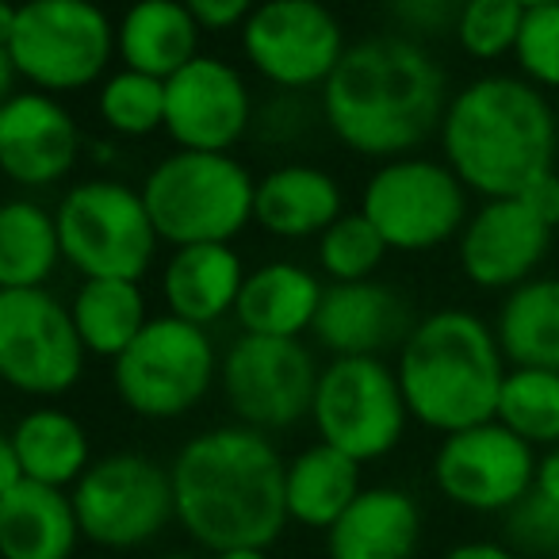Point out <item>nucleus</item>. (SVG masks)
Wrapping results in <instances>:
<instances>
[{
    "label": "nucleus",
    "instance_id": "nucleus-16",
    "mask_svg": "<svg viewBox=\"0 0 559 559\" xmlns=\"http://www.w3.org/2000/svg\"><path fill=\"white\" fill-rule=\"evenodd\" d=\"M249 116L246 78L218 58L200 55L165 81V131L180 150L230 154L234 142L246 139Z\"/></svg>",
    "mask_w": 559,
    "mask_h": 559
},
{
    "label": "nucleus",
    "instance_id": "nucleus-18",
    "mask_svg": "<svg viewBox=\"0 0 559 559\" xmlns=\"http://www.w3.org/2000/svg\"><path fill=\"white\" fill-rule=\"evenodd\" d=\"M81 134L50 93L27 88L0 104V169L24 188H50L78 165Z\"/></svg>",
    "mask_w": 559,
    "mask_h": 559
},
{
    "label": "nucleus",
    "instance_id": "nucleus-15",
    "mask_svg": "<svg viewBox=\"0 0 559 559\" xmlns=\"http://www.w3.org/2000/svg\"><path fill=\"white\" fill-rule=\"evenodd\" d=\"M433 479L449 502L475 513L513 510L533 490V444L506 429L498 418L449 433L437 449Z\"/></svg>",
    "mask_w": 559,
    "mask_h": 559
},
{
    "label": "nucleus",
    "instance_id": "nucleus-25",
    "mask_svg": "<svg viewBox=\"0 0 559 559\" xmlns=\"http://www.w3.org/2000/svg\"><path fill=\"white\" fill-rule=\"evenodd\" d=\"M200 20L185 0H139L131 4L116 32V47L127 70L169 81L200 58Z\"/></svg>",
    "mask_w": 559,
    "mask_h": 559
},
{
    "label": "nucleus",
    "instance_id": "nucleus-26",
    "mask_svg": "<svg viewBox=\"0 0 559 559\" xmlns=\"http://www.w3.org/2000/svg\"><path fill=\"white\" fill-rule=\"evenodd\" d=\"M360 460L334 444L319 441L288 460L284 495H288V518L307 528H330L360 495Z\"/></svg>",
    "mask_w": 559,
    "mask_h": 559
},
{
    "label": "nucleus",
    "instance_id": "nucleus-22",
    "mask_svg": "<svg viewBox=\"0 0 559 559\" xmlns=\"http://www.w3.org/2000/svg\"><path fill=\"white\" fill-rule=\"evenodd\" d=\"M249 272L230 241H203V246H180L169 257L162 276V296L169 314L195 326H211L226 311L238 307L241 284Z\"/></svg>",
    "mask_w": 559,
    "mask_h": 559
},
{
    "label": "nucleus",
    "instance_id": "nucleus-5",
    "mask_svg": "<svg viewBox=\"0 0 559 559\" xmlns=\"http://www.w3.org/2000/svg\"><path fill=\"white\" fill-rule=\"evenodd\" d=\"M0 50L39 93H78L104 78L116 32L93 0H24L0 4Z\"/></svg>",
    "mask_w": 559,
    "mask_h": 559
},
{
    "label": "nucleus",
    "instance_id": "nucleus-34",
    "mask_svg": "<svg viewBox=\"0 0 559 559\" xmlns=\"http://www.w3.org/2000/svg\"><path fill=\"white\" fill-rule=\"evenodd\" d=\"M521 24H525L521 0H467L456 24V39L472 58L495 62L518 47Z\"/></svg>",
    "mask_w": 559,
    "mask_h": 559
},
{
    "label": "nucleus",
    "instance_id": "nucleus-12",
    "mask_svg": "<svg viewBox=\"0 0 559 559\" xmlns=\"http://www.w3.org/2000/svg\"><path fill=\"white\" fill-rule=\"evenodd\" d=\"M322 368L299 337L241 334L218 368V383L241 426L276 433L292 429L314 411Z\"/></svg>",
    "mask_w": 559,
    "mask_h": 559
},
{
    "label": "nucleus",
    "instance_id": "nucleus-20",
    "mask_svg": "<svg viewBox=\"0 0 559 559\" xmlns=\"http://www.w3.org/2000/svg\"><path fill=\"white\" fill-rule=\"evenodd\" d=\"M418 544L421 510L399 487H365L326 528L330 559H414Z\"/></svg>",
    "mask_w": 559,
    "mask_h": 559
},
{
    "label": "nucleus",
    "instance_id": "nucleus-41",
    "mask_svg": "<svg viewBox=\"0 0 559 559\" xmlns=\"http://www.w3.org/2000/svg\"><path fill=\"white\" fill-rule=\"evenodd\" d=\"M27 479V472H24V464H20V456H16V449L9 444V437L0 441V490H12V487H20V483Z\"/></svg>",
    "mask_w": 559,
    "mask_h": 559
},
{
    "label": "nucleus",
    "instance_id": "nucleus-29",
    "mask_svg": "<svg viewBox=\"0 0 559 559\" xmlns=\"http://www.w3.org/2000/svg\"><path fill=\"white\" fill-rule=\"evenodd\" d=\"M78 334L93 357H123L131 342L150 326L146 296L139 280H85L70 304Z\"/></svg>",
    "mask_w": 559,
    "mask_h": 559
},
{
    "label": "nucleus",
    "instance_id": "nucleus-11",
    "mask_svg": "<svg viewBox=\"0 0 559 559\" xmlns=\"http://www.w3.org/2000/svg\"><path fill=\"white\" fill-rule=\"evenodd\" d=\"M73 311L47 288H0V376L24 395H66L85 372Z\"/></svg>",
    "mask_w": 559,
    "mask_h": 559
},
{
    "label": "nucleus",
    "instance_id": "nucleus-40",
    "mask_svg": "<svg viewBox=\"0 0 559 559\" xmlns=\"http://www.w3.org/2000/svg\"><path fill=\"white\" fill-rule=\"evenodd\" d=\"M441 559H518L510 548L502 544H490V540H472V544H456L452 551H444Z\"/></svg>",
    "mask_w": 559,
    "mask_h": 559
},
{
    "label": "nucleus",
    "instance_id": "nucleus-42",
    "mask_svg": "<svg viewBox=\"0 0 559 559\" xmlns=\"http://www.w3.org/2000/svg\"><path fill=\"white\" fill-rule=\"evenodd\" d=\"M215 559H272L269 548H234V551H218Z\"/></svg>",
    "mask_w": 559,
    "mask_h": 559
},
{
    "label": "nucleus",
    "instance_id": "nucleus-7",
    "mask_svg": "<svg viewBox=\"0 0 559 559\" xmlns=\"http://www.w3.org/2000/svg\"><path fill=\"white\" fill-rule=\"evenodd\" d=\"M62 253L85 280H142L157 253V226L142 192L119 180H85L58 207Z\"/></svg>",
    "mask_w": 559,
    "mask_h": 559
},
{
    "label": "nucleus",
    "instance_id": "nucleus-37",
    "mask_svg": "<svg viewBox=\"0 0 559 559\" xmlns=\"http://www.w3.org/2000/svg\"><path fill=\"white\" fill-rule=\"evenodd\" d=\"M203 32H230L253 16L257 0H185Z\"/></svg>",
    "mask_w": 559,
    "mask_h": 559
},
{
    "label": "nucleus",
    "instance_id": "nucleus-10",
    "mask_svg": "<svg viewBox=\"0 0 559 559\" xmlns=\"http://www.w3.org/2000/svg\"><path fill=\"white\" fill-rule=\"evenodd\" d=\"M406 406L399 372L380 357H334L314 391V429L326 444L368 464L403 441Z\"/></svg>",
    "mask_w": 559,
    "mask_h": 559
},
{
    "label": "nucleus",
    "instance_id": "nucleus-28",
    "mask_svg": "<svg viewBox=\"0 0 559 559\" xmlns=\"http://www.w3.org/2000/svg\"><path fill=\"white\" fill-rule=\"evenodd\" d=\"M498 345L513 368L559 372V280H525L498 311Z\"/></svg>",
    "mask_w": 559,
    "mask_h": 559
},
{
    "label": "nucleus",
    "instance_id": "nucleus-8",
    "mask_svg": "<svg viewBox=\"0 0 559 559\" xmlns=\"http://www.w3.org/2000/svg\"><path fill=\"white\" fill-rule=\"evenodd\" d=\"M215 372V345L207 342L203 326L162 314L150 319L123 357H116L111 380L127 411L169 421L207 399Z\"/></svg>",
    "mask_w": 559,
    "mask_h": 559
},
{
    "label": "nucleus",
    "instance_id": "nucleus-39",
    "mask_svg": "<svg viewBox=\"0 0 559 559\" xmlns=\"http://www.w3.org/2000/svg\"><path fill=\"white\" fill-rule=\"evenodd\" d=\"M533 490L544 498L548 506L559 510V444L548 452L544 460H536V479H533Z\"/></svg>",
    "mask_w": 559,
    "mask_h": 559
},
{
    "label": "nucleus",
    "instance_id": "nucleus-24",
    "mask_svg": "<svg viewBox=\"0 0 559 559\" xmlns=\"http://www.w3.org/2000/svg\"><path fill=\"white\" fill-rule=\"evenodd\" d=\"M342 215V188L314 165H280L257 180L253 223L276 238H311Z\"/></svg>",
    "mask_w": 559,
    "mask_h": 559
},
{
    "label": "nucleus",
    "instance_id": "nucleus-19",
    "mask_svg": "<svg viewBox=\"0 0 559 559\" xmlns=\"http://www.w3.org/2000/svg\"><path fill=\"white\" fill-rule=\"evenodd\" d=\"M411 330V307L403 296L376 280H353L326 288L311 334L334 357H380L383 349L406 342Z\"/></svg>",
    "mask_w": 559,
    "mask_h": 559
},
{
    "label": "nucleus",
    "instance_id": "nucleus-13",
    "mask_svg": "<svg viewBox=\"0 0 559 559\" xmlns=\"http://www.w3.org/2000/svg\"><path fill=\"white\" fill-rule=\"evenodd\" d=\"M467 188L452 165L421 157H391L365 188V215L391 249L421 253L467 226Z\"/></svg>",
    "mask_w": 559,
    "mask_h": 559
},
{
    "label": "nucleus",
    "instance_id": "nucleus-4",
    "mask_svg": "<svg viewBox=\"0 0 559 559\" xmlns=\"http://www.w3.org/2000/svg\"><path fill=\"white\" fill-rule=\"evenodd\" d=\"M502 345L472 311H437L411 330L399 353V383L411 414L437 433H460L498 414Z\"/></svg>",
    "mask_w": 559,
    "mask_h": 559
},
{
    "label": "nucleus",
    "instance_id": "nucleus-9",
    "mask_svg": "<svg viewBox=\"0 0 559 559\" xmlns=\"http://www.w3.org/2000/svg\"><path fill=\"white\" fill-rule=\"evenodd\" d=\"M73 510L96 548H139L177 518L173 475L142 452H111L73 483Z\"/></svg>",
    "mask_w": 559,
    "mask_h": 559
},
{
    "label": "nucleus",
    "instance_id": "nucleus-3",
    "mask_svg": "<svg viewBox=\"0 0 559 559\" xmlns=\"http://www.w3.org/2000/svg\"><path fill=\"white\" fill-rule=\"evenodd\" d=\"M444 165L464 188L502 200L551 169L556 111L533 81L479 78L449 100L441 123Z\"/></svg>",
    "mask_w": 559,
    "mask_h": 559
},
{
    "label": "nucleus",
    "instance_id": "nucleus-1",
    "mask_svg": "<svg viewBox=\"0 0 559 559\" xmlns=\"http://www.w3.org/2000/svg\"><path fill=\"white\" fill-rule=\"evenodd\" d=\"M177 521L200 548H269L288 525V495L269 433L249 426H226L200 433L177 452L169 467Z\"/></svg>",
    "mask_w": 559,
    "mask_h": 559
},
{
    "label": "nucleus",
    "instance_id": "nucleus-30",
    "mask_svg": "<svg viewBox=\"0 0 559 559\" xmlns=\"http://www.w3.org/2000/svg\"><path fill=\"white\" fill-rule=\"evenodd\" d=\"M58 215L32 200H12L0 211V288H43L62 261Z\"/></svg>",
    "mask_w": 559,
    "mask_h": 559
},
{
    "label": "nucleus",
    "instance_id": "nucleus-23",
    "mask_svg": "<svg viewBox=\"0 0 559 559\" xmlns=\"http://www.w3.org/2000/svg\"><path fill=\"white\" fill-rule=\"evenodd\" d=\"M322 296H326V288L304 264L269 261L246 276L234 319H238L241 334L304 337L314 326Z\"/></svg>",
    "mask_w": 559,
    "mask_h": 559
},
{
    "label": "nucleus",
    "instance_id": "nucleus-6",
    "mask_svg": "<svg viewBox=\"0 0 559 559\" xmlns=\"http://www.w3.org/2000/svg\"><path fill=\"white\" fill-rule=\"evenodd\" d=\"M257 180L230 154L177 150L142 185V200L157 226V238L169 246H203L230 241L253 218Z\"/></svg>",
    "mask_w": 559,
    "mask_h": 559
},
{
    "label": "nucleus",
    "instance_id": "nucleus-43",
    "mask_svg": "<svg viewBox=\"0 0 559 559\" xmlns=\"http://www.w3.org/2000/svg\"><path fill=\"white\" fill-rule=\"evenodd\" d=\"M525 9H536V4H559V0H521Z\"/></svg>",
    "mask_w": 559,
    "mask_h": 559
},
{
    "label": "nucleus",
    "instance_id": "nucleus-44",
    "mask_svg": "<svg viewBox=\"0 0 559 559\" xmlns=\"http://www.w3.org/2000/svg\"><path fill=\"white\" fill-rule=\"evenodd\" d=\"M162 559H195V556H185V551H173V556H162Z\"/></svg>",
    "mask_w": 559,
    "mask_h": 559
},
{
    "label": "nucleus",
    "instance_id": "nucleus-17",
    "mask_svg": "<svg viewBox=\"0 0 559 559\" xmlns=\"http://www.w3.org/2000/svg\"><path fill=\"white\" fill-rule=\"evenodd\" d=\"M551 241V226L521 195L487 200L460 234V264L475 288L506 292L533 276Z\"/></svg>",
    "mask_w": 559,
    "mask_h": 559
},
{
    "label": "nucleus",
    "instance_id": "nucleus-21",
    "mask_svg": "<svg viewBox=\"0 0 559 559\" xmlns=\"http://www.w3.org/2000/svg\"><path fill=\"white\" fill-rule=\"evenodd\" d=\"M81 540L73 495L24 479L0 490V556L4 559H70Z\"/></svg>",
    "mask_w": 559,
    "mask_h": 559
},
{
    "label": "nucleus",
    "instance_id": "nucleus-27",
    "mask_svg": "<svg viewBox=\"0 0 559 559\" xmlns=\"http://www.w3.org/2000/svg\"><path fill=\"white\" fill-rule=\"evenodd\" d=\"M9 444L16 449L27 479L47 483V487L66 490L93 464V444H88L85 426L58 406H39V411L24 414L12 426Z\"/></svg>",
    "mask_w": 559,
    "mask_h": 559
},
{
    "label": "nucleus",
    "instance_id": "nucleus-14",
    "mask_svg": "<svg viewBox=\"0 0 559 559\" xmlns=\"http://www.w3.org/2000/svg\"><path fill=\"white\" fill-rule=\"evenodd\" d=\"M241 50L272 85L311 88L326 85L349 47L322 0H264L241 24Z\"/></svg>",
    "mask_w": 559,
    "mask_h": 559
},
{
    "label": "nucleus",
    "instance_id": "nucleus-35",
    "mask_svg": "<svg viewBox=\"0 0 559 559\" xmlns=\"http://www.w3.org/2000/svg\"><path fill=\"white\" fill-rule=\"evenodd\" d=\"M513 58L533 85L559 88V4L525 9V24H521Z\"/></svg>",
    "mask_w": 559,
    "mask_h": 559
},
{
    "label": "nucleus",
    "instance_id": "nucleus-38",
    "mask_svg": "<svg viewBox=\"0 0 559 559\" xmlns=\"http://www.w3.org/2000/svg\"><path fill=\"white\" fill-rule=\"evenodd\" d=\"M521 200H525L528 207H533L536 215H540L544 223L556 230V226H559V173L548 169V173H540L536 180H528V185L521 188Z\"/></svg>",
    "mask_w": 559,
    "mask_h": 559
},
{
    "label": "nucleus",
    "instance_id": "nucleus-33",
    "mask_svg": "<svg viewBox=\"0 0 559 559\" xmlns=\"http://www.w3.org/2000/svg\"><path fill=\"white\" fill-rule=\"evenodd\" d=\"M388 241L376 230V223L365 211H353L342 215L337 223H330L319 238V261L334 284H353V280H368L380 269L383 253H388Z\"/></svg>",
    "mask_w": 559,
    "mask_h": 559
},
{
    "label": "nucleus",
    "instance_id": "nucleus-46",
    "mask_svg": "<svg viewBox=\"0 0 559 559\" xmlns=\"http://www.w3.org/2000/svg\"><path fill=\"white\" fill-rule=\"evenodd\" d=\"M12 4H24V0H12Z\"/></svg>",
    "mask_w": 559,
    "mask_h": 559
},
{
    "label": "nucleus",
    "instance_id": "nucleus-36",
    "mask_svg": "<svg viewBox=\"0 0 559 559\" xmlns=\"http://www.w3.org/2000/svg\"><path fill=\"white\" fill-rule=\"evenodd\" d=\"M464 4L467 0H395V16L411 35H456Z\"/></svg>",
    "mask_w": 559,
    "mask_h": 559
},
{
    "label": "nucleus",
    "instance_id": "nucleus-2",
    "mask_svg": "<svg viewBox=\"0 0 559 559\" xmlns=\"http://www.w3.org/2000/svg\"><path fill=\"white\" fill-rule=\"evenodd\" d=\"M444 73L411 35H376L349 47L322 85L326 127L365 157H403L441 131Z\"/></svg>",
    "mask_w": 559,
    "mask_h": 559
},
{
    "label": "nucleus",
    "instance_id": "nucleus-45",
    "mask_svg": "<svg viewBox=\"0 0 559 559\" xmlns=\"http://www.w3.org/2000/svg\"><path fill=\"white\" fill-rule=\"evenodd\" d=\"M551 556H556V559H559V544H556V551H551Z\"/></svg>",
    "mask_w": 559,
    "mask_h": 559
},
{
    "label": "nucleus",
    "instance_id": "nucleus-32",
    "mask_svg": "<svg viewBox=\"0 0 559 559\" xmlns=\"http://www.w3.org/2000/svg\"><path fill=\"white\" fill-rule=\"evenodd\" d=\"M100 119L123 139H146L165 127V81L139 70H119L100 88Z\"/></svg>",
    "mask_w": 559,
    "mask_h": 559
},
{
    "label": "nucleus",
    "instance_id": "nucleus-31",
    "mask_svg": "<svg viewBox=\"0 0 559 559\" xmlns=\"http://www.w3.org/2000/svg\"><path fill=\"white\" fill-rule=\"evenodd\" d=\"M495 418L528 444H559V372L551 368L506 372Z\"/></svg>",
    "mask_w": 559,
    "mask_h": 559
}]
</instances>
